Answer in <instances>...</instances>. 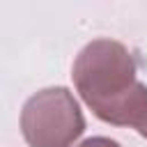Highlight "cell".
Wrapping results in <instances>:
<instances>
[{
  "mask_svg": "<svg viewBox=\"0 0 147 147\" xmlns=\"http://www.w3.org/2000/svg\"><path fill=\"white\" fill-rule=\"evenodd\" d=\"M76 147H122V145L117 140H113V138H106V136H92V138L83 140Z\"/></svg>",
  "mask_w": 147,
  "mask_h": 147,
  "instance_id": "cell-3",
  "label": "cell"
},
{
  "mask_svg": "<svg viewBox=\"0 0 147 147\" xmlns=\"http://www.w3.org/2000/svg\"><path fill=\"white\" fill-rule=\"evenodd\" d=\"M71 78L85 106L106 124L133 126L147 119V85L138 80L133 53L115 39L90 41L74 62Z\"/></svg>",
  "mask_w": 147,
  "mask_h": 147,
  "instance_id": "cell-1",
  "label": "cell"
},
{
  "mask_svg": "<svg viewBox=\"0 0 147 147\" xmlns=\"http://www.w3.org/2000/svg\"><path fill=\"white\" fill-rule=\"evenodd\" d=\"M83 131L80 103L62 85L39 90L23 103L21 133L30 147H71Z\"/></svg>",
  "mask_w": 147,
  "mask_h": 147,
  "instance_id": "cell-2",
  "label": "cell"
},
{
  "mask_svg": "<svg viewBox=\"0 0 147 147\" xmlns=\"http://www.w3.org/2000/svg\"><path fill=\"white\" fill-rule=\"evenodd\" d=\"M138 133H140V136H142V138L147 140V119H145V124H142V126L138 129Z\"/></svg>",
  "mask_w": 147,
  "mask_h": 147,
  "instance_id": "cell-4",
  "label": "cell"
}]
</instances>
